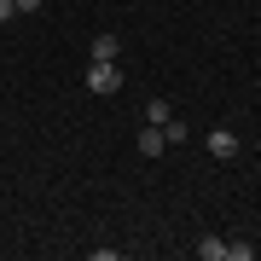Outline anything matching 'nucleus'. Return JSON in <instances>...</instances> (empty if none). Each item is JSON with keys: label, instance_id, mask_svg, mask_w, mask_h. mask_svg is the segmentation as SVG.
Listing matches in <instances>:
<instances>
[{"label": "nucleus", "instance_id": "obj_5", "mask_svg": "<svg viewBox=\"0 0 261 261\" xmlns=\"http://www.w3.org/2000/svg\"><path fill=\"white\" fill-rule=\"evenodd\" d=\"M122 53V41L111 35V29H105V35H93V58H116Z\"/></svg>", "mask_w": 261, "mask_h": 261}, {"label": "nucleus", "instance_id": "obj_6", "mask_svg": "<svg viewBox=\"0 0 261 261\" xmlns=\"http://www.w3.org/2000/svg\"><path fill=\"white\" fill-rule=\"evenodd\" d=\"M157 128H163V140H168V145H180V140H186V122H180V116H168V122H157Z\"/></svg>", "mask_w": 261, "mask_h": 261}, {"label": "nucleus", "instance_id": "obj_7", "mask_svg": "<svg viewBox=\"0 0 261 261\" xmlns=\"http://www.w3.org/2000/svg\"><path fill=\"white\" fill-rule=\"evenodd\" d=\"M168 116H174V105H168V99H151V105H145V122H168Z\"/></svg>", "mask_w": 261, "mask_h": 261}, {"label": "nucleus", "instance_id": "obj_9", "mask_svg": "<svg viewBox=\"0 0 261 261\" xmlns=\"http://www.w3.org/2000/svg\"><path fill=\"white\" fill-rule=\"evenodd\" d=\"M18 12H41V0H18Z\"/></svg>", "mask_w": 261, "mask_h": 261}, {"label": "nucleus", "instance_id": "obj_8", "mask_svg": "<svg viewBox=\"0 0 261 261\" xmlns=\"http://www.w3.org/2000/svg\"><path fill=\"white\" fill-rule=\"evenodd\" d=\"M6 18H18V0H0V23Z\"/></svg>", "mask_w": 261, "mask_h": 261}, {"label": "nucleus", "instance_id": "obj_1", "mask_svg": "<svg viewBox=\"0 0 261 261\" xmlns=\"http://www.w3.org/2000/svg\"><path fill=\"white\" fill-rule=\"evenodd\" d=\"M116 87H122L116 58H93V64H87V93H116Z\"/></svg>", "mask_w": 261, "mask_h": 261}, {"label": "nucleus", "instance_id": "obj_4", "mask_svg": "<svg viewBox=\"0 0 261 261\" xmlns=\"http://www.w3.org/2000/svg\"><path fill=\"white\" fill-rule=\"evenodd\" d=\"M197 255L203 261H226V238H197Z\"/></svg>", "mask_w": 261, "mask_h": 261}, {"label": "nucleus", "instance_id": "obj_3", "mask_svg": "<svg viewBox=\"0 0 261 261\" xmlns=\"http://www.w3.org/2000/svg\"><path fill=\"white\" fill-rule=\"evenodd\" d=\"M209 157H221V163H226V157H238V140H232L226 128H215V134H209Z\"/></svg>", "mask_w": 261, "mask_h": 261}, {"label": "nucleus", "instance_id": "obj_2", "mask_svg": "<svg viewBox=\"0 0 261 261\" xmlns=\"http://www.w3.org/2000/svg\"><path fill=\"white\" fill-rule=\"evenodd\" d=\"M163 151H168L163 128H157V122H145V128H140V157H163Z\"/></svg>", "mask_w": 261, "mask_h": 261}]
</instances>
